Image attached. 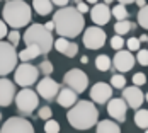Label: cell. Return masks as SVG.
<instances>
[{"mask_svg":"<svg viewBox=\"0 0 148 133\" xmlns=\"http://www.w3.org/2000/svg\"><path fill=\"white\" fill-rule=\"evenodd\" d=\"M55 31L60 34V38H75L78 36L85 28L84 14L77 10V7H61L53 14Z\"/></svg>","mask_w":148,"mask_h":133,"instance_id":"6da1fadb","label":"cell"},{"mask_svg":"<svg viewBox=\"0 0 148 133\" xmlns=\"http://www.w3.org/2000/svg\"><path fill=\"white\" fill-rule=\"evenodd\" d=\"M66 119L75 130H89L99 123V111L92 101H78L68 109Z\"/></svg>","mask_w":148,"mask_h":133,"instance_id":"7a4b0ae2","label":"cell"},{"mask_svg":"<svg viewBox=\"0 0 148 133\" xmlns=\"http://www.w3.org/2000/svg\"><path fill=\"white\" fill-rule=\"evenodd\" d=\"M2 17L12 29H21L31 22L32 9L24 0H7L2 9Z\"/></svg>","mask_w":148,"mask_h":133,"instance_id":"3957f363","label":"cell"},{"mask_svg":"<svg viewBox=\"0 0 148 133\" xmlns=\"http://www.w3.org/2000/svg\"><path fill=\"white\" fill-rule=\"evenodd\" d=\"M24 43H26V46H29V44L39 46L43 55H48L51 51V46H55L51 31L46 29L45 24H31L24 32Z\"/></svg>","mask_w":148,"mask_h":133,"instance_id":"277c9868","label":"cell"},{"mask_svg":"<svg viewBox=\"0 0 148 133\" xmlns=\"http://www.w3.org/2000/svg\"><path fill=\"white\" fill-rule=\"evenodd\" d=\"M19 60V53L15 51V46L9 41H0V75H9L14 72Z\"/></svg>","mask_w":148,"mask_h":133,"instance_id":"5b68a950","label":"cell"},{"mask_svg":"<svg viewBox=\"0 0 148 133\" xmlns=\"http://www.w3.org/2000/svg\"><path fill=\"white\" fill-rule=\"evenodd\" d=\"M38 96L39 94H36L29 87H24L21 92H17V96H15V106H17V109L22 114H26V116L32 114V111L39 106V97Z\"/></svg>","mask_w":148,"mask_h":133,"instance_id":"8992f818","label":"cell"},{"mask_svg":"<svg viewBox=\"0 0 148 133\" xmlns=\"http://www.w3.org/2000/svg\"><path fill=\"white\" fill-rule=\"evenodd\" d=\"M39 68L31 65V63H26L22 61L17 68H15V74H14V79H15V84L21 85V87H31L32 84L38 82V77H39Z\"/></svg>","mask_w":148,"mask_h":133,"instance_id":"52a82bcc","label":"cell"},{"mask_svg":"<svg viewBox=\"0 0 148 133\" xmlns=\"http://www.w3.org/2000/svg\"><path fill=\"white\" fill-rule=\"evenodd\" d=\"M63 84L66 87H70L72 90H75L77 94H80L89 87V77L80 68H72L63 75Z\"/></svg>","mask_w":148,"mask_h":133,"instance_id":"ba28073f","label":"cell"},{"mask_svg":"<svg viewBox=\"0 0 148 133\" xmlns=\"http://www.w3.org/2000/svg\"><path fill=\"white\" fill-rule=\"evenodd\" d=\"M106 31L101 26H90L84 32V44L87 50H101L106 44Z\"/></svg>","mask_w":148,"mask_h":133,"instance_id":"9c48e42d","label":"cell"},{"mask_svg":"<svg viewBox=\"0 0 148 133\" xmlns=\"http://www.w3.org/2000/svg\"><path fill=\"white\" fill-rule=\"evenodd\" d=\"M0 133H34V128H32L29 119L14 116V118H9L3 123Z\"/></svg>","mask_w":148,"mask_h":133,"instance_id":"30bf717a","label":"cell"},{"mask_svg":"<svg viewBox=\"0 0 148 133\" xmlns=\"http://www.w3.org/2000/svg\"><path fill=\"white\" fill-rule=\"evenodd\" d=\"M60 90H61V87H60L58 82H55L53 79H49V77H45V79H41L39 82H38V94L43 97V99H46V101H53V99H56L60 94Z\"/></svg>","mask_w":148,"mask_h":133,"instance_id":"8fae6325","label":"cell"},{"mask_svg":"<svg viewBox=\"0 0 148 133\" xmlns=\"http://www.w3.org/2000/svg\"><path fill=\"white\" fill-rule=\"evenodd\" d=\"M89 94H90V99L94 103L106 104L112 99V85H109L106 82H97V84L92 85Z\"/></svg>","mask_w":148,"mask_h":133,"instance_id":"7c38bea8","label":"cell"},{"mask_svg":"<svg viewBox=\"0 0 148 133\" xmlns=\"http://www.w3.org/2000/svg\"><path fill=\"white\" fill-rule=\"evenodd\" d=\"M128 104L123 97H112L109 103H107V113L112 119H116L119 123H124L126 121V111H128Z\"/></svg>","mask_w":148,"mask_h":133,"instance_id":"4fadbf2b","label":"cell"},{"mask_svg":"<svg viewBox=\"0 0 148 133\" xmlns=\"http://www.w3.org/2000/svg\"><path fill=\"white\" fill-rule=\"evenodd\" d=\"M134 61H136V58L133 57L131 51L121 50V51H116L114 60H112V65H114V68H116L118 72L126 74V72H130V70L134 67Z\"/></svg>","mask_w":148,"mask_h":133,"instance_id":"5bb4252c","label":"cell"},{"mask_svg":"<svg viewBox=\"0 0 148 133\" xmlns=\"http://www.w3.org/2000/svg\"><path fill=\"white\" fill-rule=\"evenodd\" d=\"M90 17H92V22L95 24V26H106L109 21H111V17H112V9H109V5L107 3H95L94 7H92V10H90Z\"/></svg>","mask_w":148,"mask_h":133,"instance_id":"9a60e30c","label":"cell"},{"mask_svg":"<svg viewBox=\"0 0 148 133\" xmlns=\"http://www.w3.org/2000/svg\"><path fill=\"white\" fill-rule=\"evenodd\" d=\"M123 99L126 101V104L133 109H140V106L145 101V94L141 92V89L138 85H130V87L123 89Z\"/></svg>","mask_w":148,"mask_h":133,"instance_id":"2e32d148","label":"cell"},{"mask_svg":"<svg viewBox=\"0 0 148 133\" xmlns=\"http://www.w3.org/2000/svg\"><path fill=\"white\" fill-rule=\"evenodd\" d=\"M17 90L15 84L9 79H0V106H10L12 101H15Z\"/></svg>","mask_w":148,"mask_h":133,"instance_id":"e0dca14e","label":"cell"},{"mask_svg":"<svg viewBox=\"0 0 148 133\" xmlns=\"http://www.w3.org/2000/svg\"><path fill=\"white\" fill-rule=\"evenodd\" d=\"M55 50L60 51L61 55L68 57V58H73V57H77V53H78V44L73 43V41H70V39H66V38H58L55 41Z\"/></svg>","mask_w":148,"mask_h":133,"instance_id":"ac0fdd59","label":"cell"},{"mask_svg":"<svg viewBox=\"0 0 148 133\" xmlns=\"http://www.w3.org/2000/svg\"><path fill=\"white\" fill-rule=\"evenodd\" d=\"M56 101H58V104L61 108H73L77 104V92L72 90L70 87H63L60 90Z\"/></svg>","mask_w":148,"mask_h":133,"instance_id":"d6986e66","label":"cell"},{"mask_svg":"<svg viewBox=\"0 0 148 133\" xmlns=\"http://www.w3.org/2000/svg\"><path fill=\"white\" fill-rule=\"evenodd\" d=\"M39 55H43V53H41V50H39V46H34V44H29V46H26V50L19 51V60H22V61L29 63L31 60L38 58Z\"/></svg>","mask_w":148,"mask_h":133,"instance_id":"ffe728a7","label":"cell"},{"mask_svg":"<svg viewBox=\"0 0 148 133\" xmlns=\"http://www.w3.org/2000/svg\"><path fill=\"white\" fill-rule=\"evenodd\" d=\"M97 133H121V128L112 119H102L97 123Z\"/></svg>","mask_w":148,"mask_h":133,"instance_id":"44dd1931","label":"cell"},{"mask_svg":"<svg viewBox=\"0 0 148 133\" xmlns=\"http://www.w3.org/2000/svg\"><path fill=\"white\" fill-rule=\"evenodd\" d=\"M32 9L39 15H48L53 10V2L51 0H32Z\"/></svg>","mask_w":148,"mask_h":133,"instance_id":"7402d4cb","label":"cell"},{"mask_svg":"<svg viewBox=\"0 0 148 133\" xmlns=\"http://www.w3.org/2000/svg\"><path fill=\"white\" fill-rule=\"evenodd\" d=\"M134 125L138 128L148 130V109H136V113H134Z\"/></svg>","mask_w":148,"mask_h":133,"instance_id":"603a6c76","label":"cell"},{"mask_svg":"<svg viewBox=\"0 0 148 133\" xmlns=\"http://www.w3.org/2000/svg\"><path fill=\"white\" fill-rule=\"evenodd\" d=\"M136 28V24H133L131 21H118L116 24H114V31H116V34H119V36H124V34H128L130 31Z\"/></svg>","mask_w":148,"mask_h":133,"instance_id":"cb8c5ba5","label":"cell"},{"mask_svg":"<svg viewBox=\"0 0 148 133\" xmlns=\"http://www.w3.org/2000/svg\"><path fill=\"white\" fill-rule=\"evenodd\" d=\"M95 67H97V70H101V72H107V70L112 67V61H111V58H109L107 55H99V57L95 58Z\"/></svg>","mask_w":148,"mask_h":133,"instance_id":"d4e9b609","label":"cell"},{"mask_svg":"<svg viewBox=\"0 0 148 133\" xmlns=\"http://www.w3.org/2000/svg\"><path fill=\"white\" fill-rule=\"evenodd\" d=\"M112 15L118 19V21H126L128 19V10H126V5L123 3H118L112 7Z\"/></svg>","mask_w":148,"mask_h":133,"instance_id":"484cf974","label":"cell"},{"mask_svg":"<svg viewBox=\"0 0 148 133\" xmlns=\"http://www.w3.org/2000/svg\"><path fill=\"white\" fill-rule=\"evenodd\" d=\"M138 24L143 29H148V3L143 9H140V12H138Z\"/></svg>","mask_w":148,"mask_h":133,"instance_id":"4316f807","label":"cell"},{"mask_svg":"<svg viewBox=\"0 0 148 133\" xmlns=\"http://www.w3.org/2000/svg\"><path fill=\"white\" fill-rule=\"evenodd\" d=\"M111 85L116 89H124L126 87V79L123 74H114L111 77Z\"/></svg>","mask_w":148,"mask_h":133,"instance_id":"83f0119b","label":"cell"},{"mask_svg":"<svg viewBox=\"0 0 148 133\" xmlns=\"http://www.w3.org/2000/svg\"><path fill=\"white\" fill-rule=\"evenodd\" d=\"M38 68H39V72L45 75V77H49V75L53 74V70H55V67H53V63H51L49 60H45V61H41Z\"/></svg>","mask_w":148,"mask_h":133,"instance_id":"f1b7e54d","label":"cell"},{"mask_svg":"<svg viewBox=\"0 0 148 133\" xmlns=\"http://www.w3.org/2000/svg\"><path fill=\"white\" fill-rule=\"evenodd\" d=\"M45 132L46 133H60V123L55 119H48L45 123Z\"/></svg>","mask_w":148,"mask_h":133,"instance_id":"f546056e","label":"cell"},{"mask_svg":"<svg viewBox=\"0 0 148 133\" xmlns=\"http://www.w3.org/2000/svg\"><path fill=\"white\" fill-rule=\"evenodd\" d=\"M123 46H124V39H123L119 34H116V36H112V38H111V48H112V50L121 51V50H123Z\"/></svg>","mask_w":148,"mask_h":133,"instance_id":"4dcf8cb0","label":"cell"},{"mask_svg":"<svg viewBox=\"0 0 148 133\" xmlns=\"http://www.w3.org/2000/svg\"><path fill=\"white\" fill-rule=\"evenodd\" d=\"M136 61L141 67H148V50H140L136 55Z\"/></svg>","mask_w":148,"mask_h":133,"instance_id":"1f68e13d","label":"cell"},{"mask_svg":"<svg viewBox=\"0 0 148 133\" xmlns=\"http://www.w3.org/2000/svg\"><path fill=\"white\" fill-rule=\"evenodd\" d=\"M7 38H9V43L12 44V46H17L19 41H21V32H19V29H12L7 34Z\"/></svg>","mask_w":148,"mask_h":133,"instance_id":"d6a6232c","label":"cell"},{"mask_svg":"<svg viewBox=\"0 0 148 133\" xmlns=\"http://www.w3.org/2000/svg\"><path fill=\"white\" fill-rule=\"evenodd\" d=\"M38 116L41 119H51V116H53V111H51V108L49 106H43V108H39V111H38Z\"/></svg>","mask_w":148,"mask_h":133,"instance_id":"836d02e7","label":"cell"},{"mask_svg":"<svg viewBox=\"0 0 148 133\" xmlns=\"http://www.w3.org/2000/svg\"><path fill=\"white\" fill-rule=\"evenodd\" d=\"M140 44H141L140 38H130L126 41V46H128L130 51H140Z\"/></svg>","mask_w":148,"mask_h":133,"instance_id":"e575fe53","label":"cell"},{"mask_svg":"<svg viewBox=\"0 0 148 133\" xmlns=\"http://www.w3.org/2000/svg\"><path fill=\"white\" fill-rule=\"evenodd\" d=\"M147 82V75L145 74H141V72H138V74H134L133 75V85H143Z\"/></svg>","mask_w":148,"mask_h":133,"instance_id":"d590c367","label":"cell"},{"mask_svg":"<svg viewBox=\"0 0 148 133\" xmlns=\"http://www.w3.org/2000/svg\"><path fill=\"white\" fill-rule=\"evenodd\" d=\"M9 34V29H7V22L3 21V19H0V41H2V38H5Z\"/></svg>","mask_w":148,"mask_h":133,"instance_id":"8d00e7d4","label":"cell"},{"mask_svg":"<svg viewBox=\"0 0 148 133\" xmlns=\"http://www.w3.org/2000/svg\"><path fill=\"white\" fill-rule=\"evenodd\" d=\"M77 10H78V12H82V14L90 12V10H89V3H87V2H80V3H77Z\"/></svg>","mask_w":148,"mask_h":133,"instance_id":"74e56055","label":"cell"},{"mask_svg":"<svg viewBox=\"0 0 148 133\" xmlns=\"http://www.w3.org/2000/svg\"><path fill=\"white\" fill-rule=\"evenodd\" d=\"M51 2H53V5H58L60 9H61V7H68L70 0H51Z\"/></svg>","mask_w":148,"mask_h":133,"instance_id":"f35d334b","label":"cell"},{"mask_svg":"<svg viewBox=\"0 0 148 133\" xmlns=\"http://www.w3.org/2000/svg\"><path fill=\"white\" fill-rule=\"evenodd\" d=\"M45 28H46L48 31H53V29H55V22H53V21H49V22H46V24H45Z\"/></svg>","mask_w":148,"mask_h":133,"instance_id":"ab89813d","label":"cell"},{"mask_svg":"<svg viewBox=\"0 0 148 133\" xmlns=\"http://www.w3.org/2000/svg\"><path fill=\"white\" fill-rule=\"evenodd\" d=\"M134 3H136V5H138V7H140V9H143V7H145V5H147V2H145V0H136V2H134Z\"/></svg>","mask_w":148,"mask_h":133,"instance_id":"60d3db41","label":"cell"},{"mask_svg":"<svg viewBox=\"0 0 148 133\" xmlns=\"http://www.w3.org/2000/svg\"><path fill=\"white\" fill-rule=\"evenodd\" d=\"M119 3H123V5H128V3H133V2H136V0H118Z\"/></svg>","mask_w":148,"mask_h":133,"instance_id":"b9f144b4","label":"cell"},{"mask_svg":"<svg viewBox=\"0 0 148 133\" xmlns=\"http://www.w3.org/2000/svg\"><path fill=\"white\" fill-rule=\"evenodd\" d=\"M140 41H141V43H148V36L147 34H141V36H140Z\"/></svg>","mask_w":148,"mask_h":133,"instance_id":"7bdbcfd3","label":"cell"},{"mask_svg":"<svg viewBox=\"0 0 148 133\" xmlns=\"http://www.w3.org/2000/svg\"><path fill=\"white\" fill-rule=\"evenodd\" d=\"M85 2H87V3H94V5L99 3V0H85Z\"/></svg>","mask_w":148,"mask_h":133,"instance_id":"ee69618b","label":"cell"},{"mask_svg":"<svg viewBox=\"0 0 148 133\" xmlns=\"http://www.w3.org/2000/svg\"><path fill=\"white\" fill-rule=\"evenodd\" d=\"M80 61H82V63H87V61H89V58H87V57H82V58H80Z\"/></svg>","mask_w":148,"mask_h":133,"instance_id":"f6af8a7d","label":"cell"},{"mask_svg":"<svg viewBox=\"0 0 148 133\" xmlns=\"http://www.w3.org/2000/svg\"><path fill=\"white\" fill-rule=\"evenodd\" d=\"M111 2H112V0H104V3H107V5H109Z\"/></svg>","mask_w":148,"mask_h":133,"instance_id":"bcb514c9","label":"cell"},{"mask_svg":"<svg viewBox=\"0 0 148 133\" xmlns=\"http://www.w3.org/2000/svg\"><path fill=\"white\" fill-rule=\"evenodd\" d=\"M75 3H80V2H82V0H73Z\"/></svg>","mask_w":148,"mask_h":133,"instance_id":"7dc6e473","label":"cell"},{"mask_svg":"<svg viewBox=\"0 0 148 133\" xmlns=\"http://www.w3.org/2000/svg\"><path fill=\"white\" fill-rule=\"evenodd\" d=\"M145 99H147V101H148V92H147V96H145Z\"/></svg>","mask_w":148,"mask_h":133,"instance_id":"c3c4849f","label":"cell"},{"mask_svg":"<svg viewBox=\"0 0 148 133\" xmlns=\"http://www.w3.org/2000/svg\"><path fill=\"white\" fill-rule=\"evenodd\" d=\"M0 119H2V113H0Z\"/></svg>","mask_w":148,"mask_h":133,"instance_id":"681fc988","label":"cell"},{"mask_svg":"<svg viewBox=\"0 0 148 133\" xmlns=\"http://www.w3.org/2000/svg\"><path fill=\"white\" fill-rule=\"evenodd\" d=\"M145 133H148V130H145Z\"/></svg>","mask_w":148,"mask_h":133,"instance_id":"f907efd6","label":"cell"}]
</instances>
